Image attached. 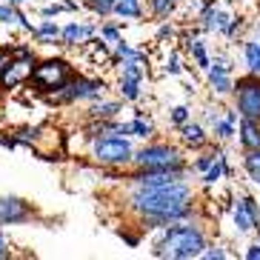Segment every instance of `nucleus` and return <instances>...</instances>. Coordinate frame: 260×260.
<instances>
[{
	"label": "nucleus",
	"mask_w": 260,
	"mask_h": 260,
	"mask_svg": "<svg viewBox=\"0 0 260 260\" xmlns=\"http://www.w3.org/2000/svg\"><path fill=\"white\" fill-rule=\"evenodd\" d=\"M129 209L140 217L143 229H160L166 223L191 220L194 217V189L186 177L163 186H132Z\"/></svg>",
	"instance_id": "1"
},
{
	"label": "nucleus",
	"mask_w": 260,
	"mask_h": 260,
	"mask_svg": "<svg viewBox=\"0 0 260 260\" xmlns=\"http://www.w3.org/2000/svg\"><path fill=\"white\" fill-rule=\"evenodd\" d=\"M203 249H206V235H203V229L194 226L191 220L166 223L160 229H154V240H152L154 257L191 260V257H200Z\"/></svg>",
	"instance_id": "2"
},
{
	"label": "nucleus",
	"mask_w": 260,
	"mask_h": 260,
	"mask_svg": "<svg viewBox=\"0 0 260 260\" xmlns=\"http://www.w3.org/2000/svg\"><path fill=\"white\" fill-rule=\"evenodd\" d=\"M75 75H77V69L66 60V57H46V60H38L31 66V75H29L26 83H29L38 94L46 98V94L63 89Z\"/></svg>",
	"instance_id": "3"
},
{
	"label": "nucleus",
	"mask_w": 260,
	"mask_h": 260,
	"mask_svg": "<svg viewBox=\"0 0 260 260\" xmlns=\"http://www.w3.org/2000/svg\"><path fill=\"white\" fill-rule=\"evenodd\" d=\"M132 154H135V143L126 135H94L89 140V157L98 166H106V169L129 166Z\"/></svg>",
	"instance_id": "4"
},
{
	"label": "nucleus",
	"mask_w": 260,
	"mask_h": 260,
	"mask_svg": "<svg viewBox=\"0 0 260 260\" xmlns=\"http://www.w3.org/2000/svg\"><path fill=\"white\" fill-rule=\"evenodd\" d=\"M103 94H106V83L100 77L75 75L63 89L46 94V100L52 106H72V103H92V100H100Z\"/></svg>",
	"instance_id": "5"
},
{
	"label": "nucleus",
	"mask_w": 260,
	"mask_h": 260,
	"mask_svg": "<svg viewBox=\"0 0 260 260\" xmlns=\"http://www.w3.org/2000/svg\"><path fill=\"white\" fill-rule=\"evenodd\" d=\"M132 166L135 169H177V172L189 169L183 152L172 143H146L140 149H135Z\"/></svg>",
	"instance_id": "6"
},
{
	"label": "nucleus",
	"mask_w": 260,
	"mask_h": 260,
	"mask_svg": "<svg viewBox=\"0 0 260 260\" xmlns=\"http://www.w3.org/2000/svg\"><path fill=\"white\" fill-rule=\"evenodd\" d=\"M235 103L240 117H252V120H260V75H249L246 72L243 77L235 80Z\"/></svg>",
	"instance_id": "7"
},
{
	"label": "nucleus",
	"mask_w": 260,
	"mask_h": 260,
	"mask_svg": "<svg viewBox=\"0 0 260 260\" xmlns=\"http://www.w3.org/2000/svg\"><path fill=\"white\" fill-rule=\"evenodd\" d=\"M206 80L214 98H229L235 92V63L229 54H214L206 69Z\"/></svg>",
	"instance_id": "8"
},
{
	"label": "nucleus",
	"mask_w": 260,
	"mask_h": 260,
	"mask_svg": "<svg viewBox=\"0 0 260 260\" xmlns=\"http://www.w3.org/2000/svg\"><path fill=\"white\" fill-rule=\"evenodd\" d=\"M35 206L17 194H3L0 198V226H23L35 220Z\"/></svg>",
	"instance_id": "9"
},
{
	"label": "nucleus",
	"mask_w": 260,
	"mask_h": 260,
	"mask_svg": "<svg viewBox=\"0 0 260 260\" xmlns=\"http://www.w3.org/2000/svg\"><path fill=\"white\" fill-rule=\"evenodd\" d=\"M232 17H235V12H229L220 0H206L203 9H200V15H198V26L206 35H212V31L214 35H223L226 26L232 23Z\"/></svg>",
	"instance_id": "10"
},
{
	"label": "nucleus",
	"mask_w": 260,
	"mask_h": 260,
	"mask_svg": "<svg viewBox=\"0 0 260 260\" xmlns=\"http://www.w3.org/2000/svg\"><path fill=\"white\" fill-rule=\"evenodd\" d=\"M92 38H98V26L86 23V20H69L66 26H60V46L75 49V46H86Z\"/></svg>",
	"instance_id": "11"
},
{
	"label": "nucleus",
	"mask_w": 260,
	"mask_h": 260,
	"mask_svg": "<svg viewBox=\"0 0 260 260\" xmlns=\"http://www.w3.org/2000/svg\"><path fill=\"white\" fill-rule=\"evenodd\" d=\"M31 66L35 63L29 60H20V57H9L6 63H3V77H0V86H6V89H17V86H23L26 80H29L31 75Z\"/></svg>",
	"instance_id": "12"
},
{
	"label": "nucleus",
	"mask_w": 260,
	"mask_h": 260,
	"mask_svg": "<svg viewBox=\"0 0 260 260\" xmlns=\"http://www.w3.org/2000/svg\"><path fill=\"white\" fill-rule=\"evenodd\" d=\"M177 135H180V143L186 146V149H206L209 146V132H206V126L203 123H198V120H186V123H180L177 126Z\"/></svg>",
	"instance_id": "13"
},
{
	"label": "nucleus",
	"mask_w": 260,
	"mask_h": 260,
	"mask_svg": "<svg viewBox=\"0 0 260 260\" xmlns=\"http://www.w3.org/2000/svg\"><path fill=\"white\" fill-rule=\"evenodd\" d=\"M237 140H240V149H243V152L260 149V120L240 117V120H237Z\"/></svg>",
	"instance_id": "14"
},
{
	"label": "nucleus",
	"mask_w": 260,
	"mask_h": 260,
	"mask_svg": "<svg viewBox=\"0 0 260 260\" xmlns=\"http://www.w3.org/2000/svg\"><path fill=\"white\" fill-rule=\"evenodd\" d=\"M232 223H235V232L237 235H252V232H257V220L252 217V212L246 209V203L240 198L235 200V206H232Z\"/></svg>",
	"instance_id": "15"
},
{
	"label": "nucleus",
	"mask_w": 260,
	"mask_h": 260,
	"mask_svg": "<svg viewBox=\"0 0 260 260\" xmlns=\"http://www.w3.org/2000/svg\"><path fill=\"white\" fill-rule=\"evenodd\" d=\"M31 38L38 40V46H54V43H60V23L54 17H40Z\"/></svg>",
	"instance_id": "16"
},
{
	"label": "nucleus",
	"mask_w": 260,
	"mask_h": 260,
	"mask_svg": "<svg viewBox=\"0 0 260 260\" xmlns=\"http://www.w3.org/2000/svg\"><path fill=\"white\" fill-rule=\"evenodd\" d=\"M123 112V103L120 100H92V106H89V120H109V117H120Z\"/></svg>",
	"instance_id": "17"
},
{
	"label": "nucleus",
	"mask_w": 260,
	"mask_h": 260,
	"mask_svg": "<svg viewBox=\"0 0 260 260\" xmlns=\"http://www.w3.org/2000/svg\"><path fill=\"white\" fill-rule=\"evenodd\" d=\"M186 49H189L194 66H198L200 72H206L209 63H212V54H209V49H206V40L198 38V35H191V38H186Z\"/></svg>",
	"instance_id": "18"
},
{
	"label": "nucleus",
	"mask_w": 260,
	"mask_h": 260,
	"mask_svg": "<svg viewBox=\"0 0 260 260\" xmlns=\"http://www.w3.org/2000/svg\"><path fill=\"white\" fill-rule=\"evenodd\" d=\"M112 15L120 17V20H132V23H138V20H143V15H146L143 0H117Z\"/></svg>",
	"instance_id": "19"
},
{
	"label": "nucleus",
	"mask_w": 260,
	"mask_h": 260,
	"mask_svg": "<svg viewBox=\"0 0 260 260\" xmlns=\"http://www.w3.org/2000/svg\"><path fill=\"white\" fill-rule=\"evenodd\" d=\"M223 175H232V169H229V160H226V154H217V157H214V163L212 166L206 169V172H203V183L206 186H217L223 180Z\"/></svg>",
	"instance_id": "20"
},
{
	"label": "nucleus",
	"mask_w": 260,
	"mask_h": 260,
	"mask_svg": "<svg viewBox=\"0 0 260 260\" xmlns=\"http://www.w3.org/2000/svg\"><path fill=\"white\" fill-rule=\"evenodd\" d=\"M243 63L249 75H260V43L257 38L243 40Z\"/></svg>",
	"instance_id": "21"
},
{
	"label": "nucleus",
	"mask_w": 260,
	"mask_h": 260,
	"mask_svg": "<svg viewBox=\"0 0 260 260\" xmlns=\"http://www.w3.org/2000/svg\"><path fill=\"white\" fill-rule=\"evenodd\" d=\"M117 92L126 103H138L143 98V80H129V77H117Z\"/></svg>",
	"instance_id": "22"
},
{
	"label": "nucleus",
	"mask_w": 260,
	"mask_h": 260,
	"mask_svg": "<svg viewBox=\"0 0 260 260\" xmlns=\"http://www.w3.org/2000/svg\"><path fill=\"white\" fill-rule=\"evenodd\" d=\"M129 132H132V138H138V140H152V135H154L152 117L138 115L135 120H129Z\"/></svg>",
	"instance_id": "23"
},
{
	"label": "nucleus",
	"mask_w": 260,
	"mask_h": 260,
	"mask_svg": "<svg viewBox=\"0 0 260 260\" xmlns=\"http://www.w3.org/2000/svg\"><path fill=\"white\" fill-rule=\"evenodd\" d=\"M243 172L249 175L252 183L260 186V149H249V152H243Z\"/></svg>",
	"instance_id": "24"
},
{
	"label": "nucleus",
	"mask_w": 260,
	"mask_h": 260,
	"mask_svg": "<svg viewBox=\"0 0 260 260\" xmlns=\"http://www.w3.org/2000/svg\"><path fill=\"white\" fill-rule=\"evenodd\" d=\"M115 3L117 0H83V6L89 9L94 17H109L115 12Z\"/></svg>",
	"instance_id": "25"
},
{
	"label": "nucleus",
	"mask_w": 260,
	"mask_h": 260,
	"mask_svg": "<svg viewBox=\"0 0 260 260\" xmlns=\"http://www.w3.org/2000/svg\"><path fill=\"white\" fill-rule=\"evenodd\" d=\"M98 31H100V38L106 40L109 46H115L117 40H123L120 26H117V23H100V26H98Z\"/></svg>",
	"instance_id": "26"
},
{
	"label": "nucleus",
	"mask_w": 260,
	"mask_h": 260,
	"mask_svg": "<svg viewBox=\"0 0 260 260\" xmlns=\"http://www.w3.org/2000/svg\"><path fill=\"white\" fill-rule=\"evenodd\" d=\"M17 9L20 6H12L9 0H0V23L3 26H17Z\"/></svg>",
	"instance_id": "27"
},
{
	"label": "nucleus",
	"mask_w": 260,
	"mask_h": 260,
	"mask_svg": "<svg viewBox=\"0 0 260 260\" xmlns=\"http://www.w3.org/2000/svg\"><path fill=\"white\" fill-rule=\"evenodd\" d=\"M180 52H177V49H172V52L166 54V63H163V72H166V75H172V77H177L180 75V72H183V66H180Z\"/></svg>",
	"instance_id": "28"
},
{
	"label": "nucleus",
	"mask_w": 260,
	"mask_h": 260,
	"mask_svg": "<svg viewBox=\"0 0 260 260\" xmlns=\"http://www.w3.org/2000/svg\"><path fill=\"white\" fill-rule=\"evenodd\" d=\"M169 120H172V126H180V123L191 120V109L186 106V103H180V106H175L169 112Z\"/></svg>",
	"instance_id": "29"
},
{
	"label": "nucleus",
	"mask_w": 260,
	"mask_h": 260,
	"mask_svg": "<svg viewBox=\"0 0 260 260\" xmlns=\"http://www.w3.org/2000/svg\"><path fill=\"white\" fill-rule=\"evenodd\" d=\"M217 154H220V149H214V152H206V154H200L198 160L191 163V169H194V172H206L209 166H212L214 163V157H217Z\"/></svg>",
	"instance_id": "30"
},
{
	"label": "nucleus",
	"mask_w": 260,
	"mask_h": 260,
	"mask_svg": "<svg viewBox=\"0 0 260 260\" xmlns=\"http://www.w3.org/2000/svg\"><path fill=\"white\" fill-rule=\"evenodd\" d=\"M200 257H206V260H223V257H229V252L223 249V246H209L206 243V249H203V254Z\"/></svg>",
	"instance_id": "31"
},
{
	"label": "nucleus",
	"mask_w": 260,
	"mask_h": 260,
	"mask_svg": "<svg viewBox=\"0 0 260 260\" xmlns=\"http://www.w3.org/2000/svg\"><path fill=\"white\" fill-rule=\"evenodd\" d=\"M66 9H63V3H46V6H40V12L38 15L40 17H57V15H63Z\"/></svg>",
	"instance_id": "32"
},
{
	"label": "nucleus",
	"mask_w": 260,
	"mask_h": 260,
	"mask_svg": "<svg viewBox=\"0 0 260 260\" xmlns=\"http://www.w3.org/2000/svg\"><path fill=\"white\" fill-rule=\"evenodd\" d=\"M175 35H177V29H175L172 23H166V20L157 26V40H160V43H163V40H172Z\"/></svg>",
	"instance_id": "33"
},
{
	"label": "nucleus",
	"mask_w": 260,
	"mask_h": 260,
	"mask_svg": "<svg viewBox=\"0 0 260 260\" xmlns=\"http://www.w3.org/2000/svg\"><path fill=\"white\" fill-rule=\"evenodd\" d=\"M240 200H243V203H246V209L252 212V217H254V220H257V226H260V206H257V200H254L252 194H240Z\"/></svg>",
	"instance_id": "34"
},
{
	"label": "nucleus",
	"mask_w": 260,
	"mask_h": 260,
	"mask_svg": "<svg viewBox=\"0 0 260 260\" xmlns=\"http://www.w3.org/2000/svg\"><path fill=\"white\" fill-rule=\"evenodd\" d=\"M12 257V246H9L6 235H3V229H0V260H9Z\"/></svg>",
	"instance_id": "35"
},
{
	"label": "nucleus",
	"mask_w": 260,
	"mask_h": 260,
	"mask_svg": "<svg viewBox=\"0 0 260 260\" xmlns=\"http://www.w3.org/2000/svg\"><path fill=\"white\" fill-rule=\"evenodd\" d=\"M243 257L246 260H260V243H252L249 249L243 252Z\"/></svg>",
	"instance_id": "36"
},
{
	"label": "nucleus",
	"mask_w": 260,
	"mask_h": 260,
	"mask_svg": "<svg viewBox=\"0 0 260 260\" xmlns=\"http://www.w3.org/2000/svg\"><path fill=\"white\" fill-rule=\"evenodd\" d=\"M63 3V9H66V12H72V15H77V12H80V3H77V0H60Z\"/></svg>",
	"instance_id": "37"
},
{
	"label": "nucleus",
	"mask_w": 260,
	"mask_h": 260,
	"mask_svg": "<svg viewBox=\"0 0 260 260\" xmlns=\"http://www.w3.org/2000/svg\"><path fill=\"white\" fill-rule=\"evenodd\" d=\"M9 3H12V6H20V9H23L26 3H29V0H9Z\"/></svg>",
	"instance_id": "38"
},
{
	"label": "nucleus",
	"mask_w": 260,
	"mask_h": 260,
	"mask_svg": "<svg viewBox=\"0 0 260 260\" xmlns=\"http://www.w3.org/2000/svg\"><path fill=\"white\" fill-rule=\"evenodd\" d=\"M9 57H3V54H0V77H3V63H6Z\"/></svg>",
	"instance_id": "39"
},
{
	"label": "nucleus",
	"mask_w": 260,
	"mask_h": 260,
	"mask_svg": "<svg viewBox=\"0 0 260 260\" xmlns=\"http://www.w3.org/2000/svg\"><path fill=\"white\" fill-rule=\"evenodd\" d=\"M254 31H257V43H260V23H257V26H254Z\"/></svg>",
	"instance_id": "40"
},
{
	"label": "nucleus",
	"mask_w": 260,
	"mask_h": 260,
	"mask_svg": "<svg viewBox=\"0 0 260 260\" xmlns=\"http://www.w3.org/2000/svg\"><path fill=\"white\" fill-rule=\"evenodd\" d=\"M257 243H260V229H257Z\"/></svg>",
	"instance_id": "41"
},
{
	"label": "nucleus",
	"mask_w": 260,
	"mask_h": 260,
	"mask_svg": "<svg viewBox=\"0 0 260 260\" xmlns=\"http://www.w3.org/2000/svg\"><path fill=\"white\" fill-rule=\"evenodd\" d=\"M257 12H260V3H257Z\"/></svg>",
	"instance_id": "42"
}]
</instances>
